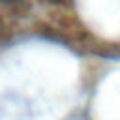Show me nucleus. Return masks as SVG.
<instances>
[{"mask_svg":"<svg viewBox=\"0 0 120 120\" xmlns=\"http://www.w3.org/2000/svg\"><path fill=\"white\" fill-rule=\"evenodd\" d=\"M4 2H13V0H4Z\"/></svg>","mask_w":120,"mask_h":120,"instance_id":"1","label":"nucleus"}]
</instances>
